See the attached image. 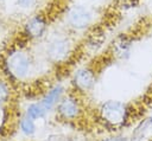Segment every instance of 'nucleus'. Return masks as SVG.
<instances>
[{
    "label": "nucleus",
    "mask_w": 152,
    "mask_h": 141,
    "mask_svg": "<svg viewBox=\"0 0 152 141\" xmlns=\"http://www.w3.org/2000/svg\"><path fill=\"white\" fill-rule=\"evenodd\" d=\"M112 141H121V140H112Z\"/></svg>",
    "instance_id": "ddd939ff"
},
{
    "label": "nucleus",
    "mask_w": 152,
    "mask_h": 141,
    "mask_svg": "<svg viewBox=\"0 0 152 141\" xmlns=\"http://www.w3.org/2000/svg\"><path fill=\"white\" fill-rule=\"evenodd\" d=\"M36 2H37V0H18V5L21 7H25V8L34 6Z\"/></svg>",
    "instance_id": "9b49d317"
},
{
    "label": "nucleus",
    "mask_w": 152,
    "mask_h": 141,
    "mask_svg": "<svg viewBox=\"0 0 152 141\" xmlns=\"http://www.w3.org/2000/svg\"><path fill=\"white\" fill-rule=\"evenodd\" d=\"M69 50V45L65 40H56L53 41L50 47H49V55L52 59L55 60H61L63 59Z\"/></svg>",
    "instance_id": "20e7f679"
},
{
    "label": "nucleus",
    "mask_w": 152,
    "mask_h": 141,
    "mask_svg": "<svg viewBox=\"0 0 152 141\" xmlns=\"http://www.w3.org/2000/svg\"><path fill=\"white\" fill-rule=\"evenodd\" d=\"M44 107L43 105H38V104H33L28 108V116L31 118H38V117H42L44 115Z\"/></svg>",
    "instance_id": "1a4fd4ad"
},
{
    "label": "nucleus",
    "mask_w": 152,
    "mask_h": 141,
    "mask_svg": "<svg viewBox=\"0 0 152 141\" xmlns=\"http://www.w3.org/2000/svg\"><path fill=\"white\" fill-rule=\"evenodd\" d=\"M77 110H78V108H77L76 103L72 100H65L59 105V111L65 117H74V116H76Z\"/></svg>",
    "instance_id": "0eeeda50"
},
{
    "label": "nucleus",
    "mask_w": 152,
    "mask_h": 141,
    "mask_svg": "<svg viewBox=\"0 0 152 141\" xmlns=\"http://www.w3.org/2000/svg\"><path fill=\"white\" fill-rule=\"evenodd\" d=\"M101 114H102V117L108 123H110L113 126H116V124H120L125 121V118H126V108L120 102L109 101V102H107L102 105Z\"/></svg>",
    "instance_id": "f03ea898"
},
{
    "label": "nucleus",
    "mask_w": 152,
    "mask_h": 141,
    "mask_svg": "<svg viewBox=\"0 0 152 141\" xmlns=\"http://www.w3.org/2000/svg\"><path fill=\"white\" fill-rule=\"evenodd\" d=\"M28 65H30L28 58L21 51H13L12 53L8 55L6 59V68L8 72L17 78L26 75L28 70Z\"/></svg>",
    "instance_id": "f257e3e1"
},
{
    "label": "nucleus",
    "mask_w": 152,
    "mask_h": 141,
    "mask_svg": "<svg viewBox=\"0 0 152 141\" xmlns=\"http://www.w3.org/2000/svg\"><path fill=\"white\" fill-rule=\"evenodd\" d=\"M21 129L24 133L26 134H32L33 130H34V126H33V122L30 120V118H24L21 121Z\"/></svg>",
    "instance_id": "9d476101"
},
{
    "label": "nucleus",
    "mask_w": 152,
    "mask_h": 141,
    "mask_svg": "<svg viewBox=\"0 0 152 141\" xmlns=\"http://www.w3.org/2000/svg\"><path fill=\"white\" fill-rule=\"evenodd\" d=\"M45 30V21L40 17H34L32 18L27 25H26V31L31 37H39Z\"/></svg>",
    "instance_id": "39448f33"
},
{
    "label": "nucleus",
    "mask_w": 152,
    "mask_h": 141,
    "mask_svg": "<svg viewBox=\"0 0 152 141\" xmlns=\"http://www.w3.org/2000/svg\"><path fill=\"white\" fill-rule=\"evenodd\" d=\"M68 19H69V23L71 26H74L76 28H83L89 25V23L91 20V14L87 8L76 6L69 12Z\"/></svg>",
    "instance_id": "7ed1b4c3"
},
{
    "label": "nucleus",
    "mask_w": 152,
    "mask_h": 141,
    "mask_svg": "<svg viewBox=\"0 0 152 141\" xmlns=\"http://www.w3.org/2000/svg\"><path fill=\"white\" fill-rule=\"evenodd\" d=\"M61 91H62V89L59 88V86H57V88H55V89H52L49 94H48V96L44 98V101H43V107H44V109H50L53 104H55V102L58 100V97H59V95H61Z\"/></svg>",
    "instance_id": "6e6552de"
},
{
    "label": "nucleus",
    "mask_w": 152,
    "mask_h": 141,
    "mask_svg": "<svg viewBox=\"0 0 152 141\" xmlns=\"http://www.w3.org/2000/svg\"><path fill=\"white\" fill-rule=\"evenodd\" d=\"M93 82H94V77L91 72H89L88 70H80L75 75V83L81 89H88L89 86L93 85Z\"/></svg>",
    "instance_id": "423d86ee"
},
{
    "label": "nucleus",
    "mask_w": 152,
    "mask_h": 141,
    "mask_svg": "<svg viewBox=\"0 0 152 141\" xmlns=\"http://www.w3.org/2000/svg\"><path fill=\"white\" fill-rule=\"evenodd\" d=\"M7 96H8L7 89H6V88H5L2 84H0V102L5 101V100L7 98Z\"/></svg>",
    "instance_id": "f8f14e48"
}]
</instances>
